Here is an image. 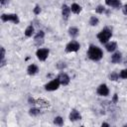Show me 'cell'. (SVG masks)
I'll return each mask as SVG.
<instances>
[{
  "mask_svg": "<svg viewBox=\"0 0 127 127\" xmlns=\"http://www.w3.org/2000/svg\"><path fill=\"white\" fill-rule=\"evenodd\" d=\"M70 11L72 13H74V14H79L81 12V6L78 5V4H76V3H73L70 6Z\"/></svg>",
  "mask_w": 127,
  "mask_h": 127,
  "instance_id": "17",
  "label": "cell"
},
{
  "mask_svg": "<svg viewBox=\"0 0 127 127\" xmlns=\"http://www.w3.org/2000/svg\"><path fill=\"white\" fill-rule=\"evenodd\" d=\"M60 85H61V82H60V80L57 77V78L51 80L50 82H48L45 85V89L48 90V91H54V90H57L60 87Z\"/></svg>",
  "mask_w": 127,
  "mask_h": 127,
  "instance_id": "5",
  "label": "cell"
},
{
  "mask_svg": "<svg viewBox=\"0 0 127 127\" xmlns=\"http://www.w3.org/2000/svg\"><path fill=\"white\" fill-rule=\"evenodd\" d=\"M44 37H45V32L42 31V30H40V31H38L37 34L35 35L34 40H35V42H36V41H40V40H44Z\"/></svg>",
  "mask_w": 127,
  "mask_h": 127,
  "instance_id": "18",
  "label": "cell"
},
{
  "mask_svg": "<svg viewBox=\"0 0 127 127\" xmlns=\"http://www.w3.org/2000/svg\"><path fill=\"white\" fill-rule=\"evenodd\" d=\"M68 35L71 39H74L79 35V30L76 27H70L68 29Z\"/></svg>",
  "mask_w": 127,
  "mask_h": 127,
  "instance_id": "15",
  "label": "cell"
},
{
  "mask_svg": "<svg viewBox=\"0 0 127 127\" xmlns=\"http://www.w3.org/2000/svg\"><path fill=\"white\" fill-rule=\"evenodd\" d=\"M49 54H50V51L49 49H45V48H42V49H39L37 50L36 52V56H37V59L41 62H44L47 60V58L49 57Z\"/></svg>",
  "mask_w": 127,
  "mask_h": 127,
  "instance_id": "6",
  "label": "cell"
},
{
  "mask_svg": "<svg viewBox=\"0 0 127 127\" xmlns=\"http://www.w3.org/2000/svg\"><path fill=\"white\" fill-rule=\"evenodd\" d=\"M95 12L98 13V14H103V13L105 12V8H104V6H102V5H98V6L95 8Z\"/></svg>",
  "mask_w": 127,
  "mask_h": 127,
  "instance_id": "23",
  "label": "cell"
},
{
  "mask_svg": "<svg viewBox=\"0 0 127 127\" xmlns=\"http://www.w3.org/2000/svg\"><path fill=\"white\" fill-rule=\"evenodd\" d=\"M34 32H35V28H34V26H33V25H29V26L26 28L24 34H25L26 37L29 38V37H32V36L34 35Z\"/></svg>",
  "mask_w": 127,
  "mask_h": 127,
  "instance_id": "16",
  "label": "cell"
},
{
  "mask_svg": "<svg viewBox=\"0 0 127 127\" xmlns=\"http://www.w3.org/2000/svg\"><path fill=\"white\" fill-rule=\"evenodd\" d=\"M101 126H107V127H108V126H109V124H108V123H105V122H103V123L101 124Z\"/></svg>",
  "mask_w": 127,
  "mask_h": 127,
  "instance_id": "32",
  "label": "cell"
},
{
  "mask_svg": "<svg viewBox=\"0 0 127 127\" xmlns=\"http://www.w3.org/2000/svg\"><path fill=\"white\" fill-rule=\"evenodd\" d=\"M56 66H57V68H58V69L63 70L64 68H65V67H66V64H65L64 62H59V63L56 64Z\"/></svg>",
  "mask_w": 127,
  "mask_h": 127,
  "instance_id": "22",
  "label": "cell"
},
{
  "mask_svg": "<svg viewBox=\"0 0 127 127\" xmlns=\"http://www.w3.org/2000/svg\"><path fill=\"white\" fill-rule=\"evenodd\" d=\"M87 57L93 62H98L102 59L103 57V52L100 48L94 45H90L88 50H87Z\"/></svg>",
  "mask_w": 127,
  "mask_h": 127,
  "instance_id": "1",
  "label": "cell"
},
{
  "mask_svg": "<svg viewBox=\"0 0 127 127\" xmlns=\"http://www.w3.org/2000/svg\"><path fill=\"white\" fill-rule=\"evenodd\" d=\"M0 3H1V5H6L7 3H9V0H0Z\"/></svg>",
  "mask_w": 127,
  "mask_h": 127,
  "instance_id": "31",
  "label": "cell"
},
{
  "mask_svg": "<svg viewBox=\"0 0 127 127\" xmlns=\"http://www.w3.org/2000/svg\"><path fill=\"white\" fill-rule=\"evenodd\" d=\"M38 71H39V67L34 64H30L27 67V72H28L29 75H35L36 73H38Z\"/></svg>",
  "mask_w": 127,
  "mask_h": 127,
  "instance_id": "14",
  "label": "cell"
},
{
  "mask_svg": "<svg viewBox=\"0 0 127 127\" xmlns=\"http://www.w3.org/2000/svg\"><path fill=\"white\" fill-rule=\"evenodd\" d=\"M111 37H112V31H111L109 28H107V27L103 28V29L97 34V39H98V41H99L101 44H106V43L110 40Z\"/></svg>",
  "mask_w": 127,
  "mask_h": 127,
  "instance_id": "2",
  "label": "cell"
},
{
  "mask_svg": "<svg viewBox=\"0 0 127 127\" xmlns=\"http://www.w3.org/2000/svg\"><path fill=\"white\" fill-rule=\"evenodd\" d=\"M28 101H29L30 104H36V102H37V101H36L34 98H32V97H30V98L28 99Z\"/></svg>",
  "mask_w": 127,
  "mask_h": 127,
  "instance_id": "30",
  "label": "cell"
},
{
  "mask_svg": "<svg viewBox=\"0 0 127 127\" xmlns=\"http://www.w3.org/2000/svg\"><path fill=\"white\" fill-rule=\"evenodd\" d=\"M112 101H113L114 103H116V102L118 101V95H117L116 93H115V94L113 95V98H112Z\"/></svg>",
  "mask_w": 127,
  "mask_h": 127,
  "instance_id": "29",
  "label": "cell"
},
{
  "mask_svg": "<svg viewBox=\"0 0 127 127\" xmlns=\"http://www.w3.org/2000/svg\"><path fill=\"white\" fill-rule=\"evenodd\" d=\"M80 49V45L75 40H71L66 46H65V52L66 53H75Z\"/></svg>",
  "mask_w": 127,
  "mask_h": 127,
  "instance_id": "4",
  "label": "cell"
},
{
  "mask_svg": "<svg viewBox=\"0 0 127 127\" xmlns=\"http://www.w3.org/2000/svg\"><path fill=\"white\" fill-rule=\"evenodd\" d=\"M88 23H89V25L90 26H97L98 25V23H99V20H98V18L97 17H95V16H91L90 18H89V21H88Z\"/></svg>",
  "mask_w": 127,
  "mask_h": 127,
  "instance_id": "19",
  "label": "cell"
},
{
  "mask_svg": "<svg viewBox=\"0 0 127 127\" xmlns=\"http://www.w3.org/2000/svg\"><path fill=\"white\" fill-rule=\"evenodd\" d=\"M119 75H120V77L121 78H127V68H124V69H122L121 71H120V73H119Z\"/></svg>",
  "mask_w": 127,
  "mask_h": 127,
  "instance_id": "25",
  "label": "cell"
},
{
  "mask_svg": "<svg viewBox=\"0 0 127 127\" xmlns=\"http://www.w3.org/2000/svg\"><path fill=\"white\" fill-rule=\"evenodd\" d=\"M29 114L31 116H38L40 114V109L36 108V107H32L30 110H29Z\"/></svg>",
  "mask_w": 127,
  "mask_h": 127,
  "instance_id": "21",
  "label": "cell"
},
{
  "mask_svg": "<svg viewBox=\"0 0 127 127\" xmlns=\"http://www.w3.org/2000/svg\"><path fill=\"white\" fill-rule=\"evenodd\" d=\"M54 124L58 126H63L64 125V119L61 116H57L54 118Z\"/></svg>",
  "mask_w": 127,
  "mask_h": 127,
  "instance_id": "20",
  "label": "cell"
},
{
  "mask_svg": "<svg viewBox=\"0 0 127 127\" xmlns=\"http://www.w3.org/2000/svg\"><path fill=\"white\" fill-rule=\"evenodd\" d=\"M58 79L60 80V82H61L62 85H67V84L69 83V81H70L69 76H68L65 72H61V73L58 75Z\"/></svg>",
  "mask_w": 127,
  "mask_h": 127,
  "instance_id": "8",
  "label": "cell"
},
{
  "mask_svg": "<svg viewBox=\"0 0 127 127\" xmlns=\"http://www.w3.org/2000/svg\"><path fill=\"white\" fill-rule=\"evenodd\" d=\"M122 60V54L120 52H115L111 56V63L113 64H119Z\"/></svg>",
  "mask_w": 127,
  "mask_h": 127,
  "instance_id": "12",
  "label": "cell"
},
{
  "mask_svg": "<svg viewBox=\"0 0 127 127\" xmlns=\"http://www.w3.org/2000/svg\"><path fill=\"white\" fill-rule=\"evenodd\" d=\"M5 49L4 47H1V60H4L5 59Z\"/></svg>",
  "mask_w": 127,
  "mask_h": 127,
  "instance_id": "27",
  "label": "cell"
},
{
  "mask_svg": "<svg viewBox=\"0 0 127 127\" xmlns=\"http://www.w3.org/2000/svg\"><path fill=\"white\" fill-rule=\"evenodd\" d=\"M1 20L3 22H12L16 25L19 24V22H20V19L17 14H2Z\"/></svg>",
  "mask_w": 127,
  "mask_h": 127,
  "instance_id": "3",
  "label": "cell"
},
{
  "mask_svg": "<svg viewBox=\"0 0 127 127\" xmlns=\"http://www.w3.org/2000/svg\"><path fill=\"white\" fill-rule=\"evenodd\" d=\"M41 11H42L41 7H40L39 5H36V6H35V8H34V13H35L36 15H39V14L41 13Z\"/></svg>",
  "mask_w": 127,
  "mask_h": 127,
  "instance_id": "26",
  "label": "cell"
},
{
  "mask_svg": "<svg viewBox=\"0 0 127 127\" xmlns=\"http://www.w3.org/2000/svg\"><path fill=\"white\" fill-rule=\"evenodd\" d=\"M105 4L109 7L115 8V9L122 8V3L120 0H105Z\"/></svg>",
  "mask_w": 127,
  "mask_h": 127,
  "instance_id": "10",
  "label": "cell"
},
{
  "mask_svg": "<svg viewBox=\"0 0 127 127\" xmlns=\"http://www.w3.org/2000/svg\"><path fill=\"white\" fill-rule=\"evenodd\" d=\"M70 7H68L67 5L64 4L62 6V16L64 18V20H67L69 18V15H70Z\"/></svg>",
  "mask_w": 127,
  "mask_h": 127,
  "instance_id": "11",
  "label": "cell"
},
{
  "mask_svg": "<svg viewBox=\"0 0 127 127\" xmlns=\"http://www.w3.org/2000/svg\"><path fill=\"white\" fill-rule=\"evenodd\" d=\"M119 77H120V75H119V73H117V72H112V73H110V75H109V78H110L111 80H117Z\"/></svg>",
  "mask_w": 127,
  "mask_h": 127,
  "instance_id": "24",
  "label": "cell"
},
{
  "mask_svg": "<svg viewBox=\"0 0 127 127\" xmlns=\"http://www.w3.org/2000/svg\"><path fill=\"white\" fill-rule=\"evenodd\" d=\"M96 92L99 96H107L109 94V88L105 83H102L97 87Z\"/></svg>",
  "mask_w": 127,
  "mask_h": 127,
  "instance_id": "7",
  "label": "cell"
},
{
  "mask_svg": "<svg viewBox=\"0 0 127 127\" xmlns=\"http://www.w3.org/2000/svg\"><path fill=\"white\" fill-rule=\"evenodd\" d=\"M68 119L71 121V122H75V121H78L81 119V115L79 114V112L76 110V109H72L68 115Z\"/></svg>",
  "mask_w": 127,
  "mask_h": 127,
  "instance_id": "9",
  "label": "cell"
},
{
  "mask_svg": "<svg viewBox=\"0 0 127 127\" xmlns=\"http://www.w3.org/2000/svg\"><path fill=\"white\" fill-rule=\"evenodd\" d=\"M105 49L107 52L112 53L117 49V43L116 42H107L105 44Z\"/></svg>",
  "mask_w": 127,
  "mask_h": 127,
  "instance_id": "13",
  "label": "cell"
},
{
  "mask_svg": "<svg viewBox=\"0 0 127 127\" xmlns=\"http://www.w3.org/2000/svg\"><path fill=\"white\" fill-rule=\"evenodd\" d=\"M122 13L124 14V15H127V4L126 5H124V6H122Z\"/></svg>",
  "mask_w": 127,
  "mask_h": 127,
  "instance_id": "28",
  "label": "cell"
}]
</instances>
